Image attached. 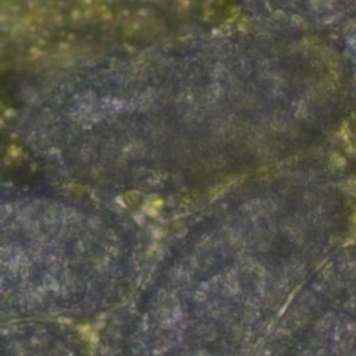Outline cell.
I'll use <instances>...</instances> for the list:
<instances>
[{
  "label": "cell",
  "instance_id": "7a4b0ae2",
  "mask_svg": "<svg viewBox=\"0 0 356 356\" xmlns=\"http://www.w3.org/2000/svg\"><path fill=\"white\" fill-rule=\"evenodd\" d=\"M352 38H353V39H352V42H353V46L356 47V31H355V33L352 35Z\"/></svg>",
  "mask_w": 356,
  "mask_h": 356
},
{
  "label": "cell",
  "instance_id": "6da1fadb",
  "mask_svg": "<svg viewBox=\"0 0 356 356\" xmlns=\"http://www.w3.org/2000/svg\"><path fill=\"white\" fill-rule=\"evenodd\" d=\"M274 11L292 17L331 22L356 13V0H268Z\"/></svg>",
  "mask_w": 356,
  "mask_h": 356
}]
</instances>
